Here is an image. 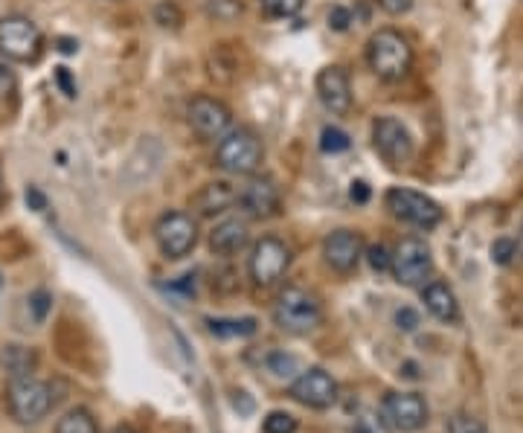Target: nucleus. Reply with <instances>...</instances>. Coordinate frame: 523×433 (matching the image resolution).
<instances>
[{"label":"nucleus","mask_w":523,"mask_h":433,"mask_svg":"<svg viewBox=\"0 0 523 433\" xmlns=\"http://www.w3.org/2000/svg\"><path fill=\"white\" fill-rule=\"evenodd\" d=\"M367 64L381 82H401L413 67V47L399 30L372 32L367 41Z\"/></svg>","instance_id":"obj_1"},{"label":"nucleus","mask_w":523,"mask_h":433,"mask_svg":"<svg viewBox=\"0 0 523 433\" xmlns=\"http://www.w3.org/2000/svg\"><path fill=\"white\" fill-rule=\"evenodd\" d=\"M274 323L285 335H308L323 323V309L314 294L300 285L282 288L274 303Z\"/></svg>","instance_id":"obj_2"},{"label":"nucleus","mask_w":523,"mask_h":433,"mask_svg":"<svg viewBox=\"0 0 523 433\" xmlns=\"http://www.w3.org/2000/svg\"><path fill=\"white\" fill-rule=\"evenodd\" d=\"M265 160V146L256 131L230 128L216 146V166L227 175H256Z\"/></svg>","instance_id":"obj_3"},{"label":"nucleus","mask_w":523,"mask_h":433,"mask_svg":"<svg viewBox=\"0 0 523 433\" xmlns=\"http://www.w3.org/2000/svg\"><path fill=\"white\" fill-rule=\"evenodd\" d=\"M6 404H9V413L21 425H35V422H41L50 413L53 390H50V384L35 381L30 375H18L6 387Z\"/></svg>","instance_id":"obj_4"},{"label":"nucleus","mask_w":523,"mask_h":433,"mask_svg":"<svg viewBox=\"0 0 523 433\" xmlns=\"http://www.w3.org/2000/svg\"><path fill=\"white\" fill-rule=\"evenodd\" d=\"M44 50V35L27 15L0 18V56L6 62H38Z\"/></svg>","instance_id":"obj_5"},{"label":"nucleus","mask_w":523,"mask_h":433,"mask_svg":"<svg viewBox=\"0 0 523 433\" xmlns=\"http://www.w3.org/2000/svg\"><path fill=\"white\" fill-rule=\"evenodd\" d=\"M384 201H387V210L399 218V221H407V224H413V227H419V230H433V227H439V224H442V216H445L442 207L433 201L431 195L416 192V189H404V186L387 189Z\"/></svg>","instance_id":"obj_6"},{"label":"nucleus","mask_w":523,"mask_h":433,"mask_svg":"<svg viewBox=\"0 0 523 433\" xmlns=\"http://www.w3.org/2000/svg\"><path fill=\"white\" fill-rule=\"evenodd\" d=\"M154 242L166 259H184L198 245V221L189 213L169 210L154 224Z\"/></svg>","instance_id":"obj_7"},{"label":"nucleus","mask_w":523,"mask_h":433,"mask_svg":"<svg viewBox=\"0 0 523 433\" xmlns=\"http://www.w3.org/2000/svg\"><path fill=\"white\" fill-rule=\"evenodd\" d=\"M401 285L407 288H422L433 274V250L425 239H401L399 248L393 253V268H390Z\"/></svg>","instance_id":"obj_8"},{"label":"nucleus","mask_w":523,"mask_h":433,"mask_svg":"<svg viewBox=\"0 0 523 433\" xmlns=\"http://www.w3.org/2000/svg\"><path fill=\"white\" fill-rule=\"evenodd\" d=\"M291 265V250L288 245L277 239V236H265L253 245V253H250V279L259 285V288H268L279 279L285 277Z\"/></svg>","instance_id":"obj_9"},{"label":"nucleus","mask_w":523,"mask_h":433,"mask_svg":"<svg viewBox=\"0 0 523 433\" xmlns=\"http://www.w3.org/2000/svg\"><path fill=\"white\" fill-rule=\"evenodd\" d=\"M186 117H189V125L192 131L201 137V140H221L230 128H233V111L216 99V96H195L186 108Z\"/></svg>","instance_id":"obj_10"},{"label":"nucleus","mask_w":523,"mask_h":433,"mask_svg":"<svg viewBox=\"0 0 523 433\" xmlns=\"http://www.w3.org/2000/svg\"><path fill=\"white\" fill-rule=\"evenodd\" d=\"M236 207H239L247 218H256V221L279 216V210H282V195H279L277 181L268 178V175H250L247 184L242 186L239 195H236Z\"/></svg>","instance_id":"obj_11"},{"label":"nucleus","mask_w":523,"mask_h":433,"mask_svg":"<svg viewBox=\"0 0 523 433\" xmlns=\"http://www.w3.org/2000/svg\"><path fill=\"white\" fill-rule=\"evenodd\" d=\"M372 146L390 166H401L413 157V137L396 117H378L372 123Z\"/></svg>","instance_id":"obj_12"},{"label":"nucleus","mask_w":523,"mask_h":433,"mask_svg":"<svg viewBox=\"0 0 523 433\" xmlns=\"http://www.w3.org/2000/svg\"><path fill=\"white\" fill-rule=\"evenodd\" d=\"M428 402L419 393H390L384 399V419L401 433H416L428 425Z\"/></svg>","instance_id":"obj_13"},{"label":"nucleus","mask_w":523,"mask_h":433,"mask_svg":"<svg viewBox=\"0 0 523 433\" xmlns=\"http://www.w3.org/2000/svg\"><path fill=\"white\" fill-rule=\"evenodd\" d=\"M314 88H317L320 105H323L329 114H335V117L349 114V108H352V85H349V73H346L340 64L323 67V70L317 73Z\"/></svg>","instance_id":"obj_14"},{"label":"nucleus","mask_w":523,"mask_h":433,"mask_svg":"<svg viewBox=\"0 0 523 433\" xmlns=\"http://www.w3.org/2000/svg\"><path fill=\"white\" fill-rule=\"evenodd\" d=\"M291 399L306 404V407H314V410H326L338 402V384L329 372L314 367L291 384Z\"/></svg>","instance_id":"obj_15"},{"label":"nucleus","mask_w":523,"mask_h":433,"mask_svg":"<svg viewBox=\"0 0 523 433\" xmlns=\"http://www.w3.org/2000/svg\"><path fill=\"white\" fill-rule=\"evenodd\" d=\"M361 256H364V239L355 230H335L323 242V259L338 274H352Z\"/></svg>","instance_id":"obj_16"},{"label":"nucleus","mask_w":523,"mask_h":433,"mask_svg":"<svg viewBox=\"0 0 523 433\" xmlns=\"http://www.w3.org/2000/svg\"><path fill=\"white\" fill-rule=\"evenodd\" d=\"M236 195H239V189L233 184L213 181V184H204L198 189V195L192 198V207L201 218H216L236 204Z\"/></svg>","instance_id":"obj_17"},{"label":"nucleus","mask_w":523,"mask_h":433,"mask_svg":"<svg viewBox=\"0 0 523 433\" xmlns=\"http://www.w3.org/2000/svg\"><path fill=\"white\" fill-rule=\"evenodd\" d=\"M422 303H425V309L431 311L436 320H442V323H460V303H457L454 291L445 282H439V279L425 282L422 285Z\"/></svg>","instance_id":"obj_18"},{"label":"nucleus","mask_w":523,"mask_h":433,"mask_svg":"<svg viewBox=\"0 0 523 433\" xmlns=\"http://www.w3.org/2000/svg\"><path fill=\"white\" fill-rule=\"evenodd\" d=\"M247 239H250V230H247L245 218H224L210 233V248L218 256H233L245 248Z\"/></svg>","instance_id":"obj_19"},{"label":"nucleus","mask_w":523,"mask_h":433,"mask_svg":"<svg viewBox=\"0 0 523 433\" xmlns=\"http://www.w3.org/2000/svg\"><path fill=\"white\" fill-rule=\"evenodd\" d=\"M18 102H21L18 76L6 64H0V123H9L18 114Z\"/></svg>","instance_id":"obj_20"},{"label":"nucleus","mask_w":523,"mask_h":433,"mask_svg":"<svg viewBox=\"0 0 523 433\" xmlns=\"http://www.w3.org/2000/svg\"><path fill=\"white\" fill-rule=\"evenodd\" d=\"M210 332L216 338H250L256 335V320L253 317H242V320H207Z\"/></svg>","instance_id":"obj_21"},{"label":"nucleus","mask_w":523,"mask_h":433,"mask_svg":"<svg viewBox=\"0 0 523 433\" xmlns=\"http://www.w3.org/2000/svg\"><path fill=\"white\" fill-rule=\"evenodd\" d=\"M56 433H99V428H96V422H93V416L88 410L76 407V410L64 413L62 419H59Z\"/></svg>","instance_id":"obj_22"},{"label":"nucleus","mask_w":523,"mask_h":433,"mask_svg":"<svg viewBox=\"0 0 523 433\" xmlns=\"http://www.w3.org/2000/svg\"><path fill=\"white\" fill-rule=\"evenodd\" d=\"M352 146V140H349V134L338 128V125H326L323 128V134H320V149L326 152V155H340V152H346Z\"/></svg>","instance_id":"obj_23"},{"label":"nucleus","mask_w":523,"mask_h":433,"mask_svg":"<svg viewBox=\"0 0 523 433\" xmlns=\"http://www.w3.org/2000/svg\"><path fill=\"white\" fill-rule=\"evenodd\" d=\"M154 21L163 27V30H178L181 24H184V15H181V9L172 3V0H160L157 6H154Z\"/></svg>","instance_id":"obj_24"},{"label":"nucleus","mask_w":523,"mask_h":433,"mask_svg":"<svg viewBox=\"0 0 523 433\" xmlns=\"http://www.w3.org/2000/svg\"><path fill=\"white\" fill-rule=\"evenodd\" d=\"M207 15L216 21H236L242 15V0H207Z\"/></svg>","instance_id":"obj_25"},{"label":"nucleus","mask_w":523,"mask_h":433,"mask_svg":"<svg viewBox=\"0 0 523 433\" xmlns=\"http://www.w3.org/2000/svg\"><path fill=\"white\" fill-rule=\"evenodd\" d=\"M262 431L265 433H297V419H294L291 413L274 410V413H268V416H265Z\"/></svg>","instance_id":"obj_26"},{"label":"nucleus","mask_w":523,"mask_h":433,"mask_svg":"<svg viewBox=\"0 0 523 433\" xmlns=\"http://www.w3.org/2000/svg\"><path fill=\"white\" fill-rule=\"evenodd\" d=\"M259 3L271 18H294L303 9L306 0H259Z\"/></svg>","instance_id":"obj_27"},{"label":"nucleus","mask_w":523,"mask_h":433,"mask_svg":"<svg viewBox=\"0 0 523 433\" xmlns=\"http://www.w3.org/2000/svg\"><path fill=\"white\" fill-rule=\"evenodd\" d=\"M355 433H393L390 431V422L384 419V413L378 416V413H361L358 416V422H355Z\"/></svg>","instance_id":"obj_28"},{"label":"nucleus","mask_w":523,"mask_h":433,"mask_svg":"<svg viewBox=\"0 0 523 433\" xmlns=\"http://www.w3.org/2000/svg\"><path fill=\"white\" fill-rule=\"evenodd\" d=\"M445 428H448V433H489L480 419H474L468 413H454Z\"/></svg>","instance_id":"obj_29"},{"label":"nucleus","mask_w":523,"mask_h":433,"mask_svg":"<svg viewBox=\"0 0 523 433\" xmlns=\"http://www.w3.org/2000/svg\"><path fill=\"white\" fill-rule=\"evenodd\" d=\"M50 309H53V297H50V291H44V288L32 291L30 311H32V317H35V323H44V320H47V314H50Z\"/></svg>","instance_id":"obj_30"},{"label":"nucleus","mask_w":523,"mask_h":433,"mask_svg":"<svg viewBox=\"0 0 523 433\" xmlns=\"http://www.w3.org/2000/svg\"><path fill=\"white\" fill-rule=\"evenodd\" d=\"M518 256V242L515 239H497L492 245V259L497 265H509Z\"/></svg>","instance_id":"obj_31"},{"label":"nucleus","mask_w":523,"mask_h":433,"mask_svg":"<svg viewBox=\"0 0 523 433\" xmlns=\"http://www.w3.org/2000/svg\"><path fill=\"white\" fill-rule=\"evenodd\" d=\"M367 259H370L372 271H378V274H384V271L393 268V256L387 253L384 245H372V248L367 250Z\"/></svg>","instance_id":"obj_32"},{"label":"nucleus","mask_w":523,"mask_h":433,"mask_svg":"<svg viewBox=\"0 0 523 433\" xmlns=\"http://www.w3.org/2000/svg\"><path fill=\"white\" fill-rule=\"evenodd\" d=\"M268 364H271V370L277 372V375H291V372L297 370V358L294 355H285V352H274L268 358Z\"/></svg>","instance_id":"obj_33"},{"label":"nucleus","mask_w":523,"mask_h":433,"mask_svg":"<svg viewBox=\"0 0 523 433\" xmlns=\"http://www.w3.org/2000/svg\"><path fill=\"white\" fill-rule=\"evenodd\" d=\"M349 24H352V12L346 9V6H332V12H329V27L338 32L349 30Z\"/></svg>","instance_id":"obj_34"},{"label":"nucleus","mask_w":523,"mask_h":433,"mask_svg":"<svg viewBox=\"0 0 523 433\" xmlns=\"http://www.w3.org/2000/svg\"><path fill=\"white\" fill-rule=\"evenodd\" d=\"M56 85L62 88L64 96H76V82H73V76H70V70L67 67H56Z\"/></svg>","instance_id":"obj_35"},{"label":"nucleus","mask_w":523,"mask_h":433,"mask_svg":"<svg viewBox=\"0 0 523 433\" xmlns=\"http://www.w3.org/2000/svg\"><path fill=\"white\" fill-rule=\"evenodd\" d=\"M396 323H399V329H404V332H413V329L419 326V311L413 309L396 311Z\"/></svg>","instance_id":"obj_36"},{"label":"nucleus","mask_w":523,"mask_h":433,"mask_svg":"<svg viewBox=\"0 0 523 433\" xmlns=\"http://www.w3.org/2000/svg\"><path fill=\"white\" fill-rule=\"evenodd\" d=\"M27 207L35 210V213H44V210H47V195H44L38 186H30V189H27Z\"/></svg>","instance_id":"obj_37"},{"label":"nucleus","mask_w":523,"mask_h":433,"mask_svg":"<svg viewBox=\"0 0 523 433\" xmlns=\"http://www.w3.org/2000/svg\"><path fill=\"white\" fill-rule=\"evenodd\" d=\"M378 3H381V9L390 12V15H404V12L413 9V0H378Z\"/></svg>","instance_id":"obj_38"},{"label":"nucleus","mask_w":523,"mask_h":433,"mask_svg":"<svg viewBox=\"0 0 523 433\" xmlns=\"http://www.w3.org/2000/svg\"><path fill=\"white\" fill-rule=\"evenodd\" d=\"M349 198H352L355 204H367V201H370V186L364 184V181H355L352 189H349Z\"/></svg>","instance_id":"obj_39"},{"label":"nucleus","mask_w":523,"mask_h":433,"mask_svg":"<svg viewBox=\"0 0 523 433\" xmlns=\"http://www.w3.org/2000/svg\"><path fill=\"white\" fill-rule=\"evenodd\" d=\"M233 404H236V410H242V413H253V402L247 399V393H233Z\"/></svg>","instance_id":"obj_40"},{"label":"nucleus","mask_w":523,"mask_h":433,"mask_svg":"<svg viewBox=\"0 0 523 433\" xmlns=\"http://www.w3.org/2000/svg\"><path fill=\"white\" fill-rule=\"evenodd\" d=\"M59 50H62V53H76V50H79V41H73V38H59Z\"/></svg>","instance_id":"obj_41"},{"label":"nucleus","mask_w":523,"mask_h":433,"mask_svg":"<svg viewBox=\"0 0 523 433\" xmlns=\"http://www.w3.org/2000/svg\"><path fill=\"white\" fill-rule=\"evenodd\" d=\"M518 250L523 253V224H521V233H518Z\"/></svg>","instance_id":"obj_42"},{"label":"nucleus","mask_w":523,"mask_h":433,"mask_svg":"<svg viewBox=\"0 0 523 433\" xmlns=\"http://www.w3.org/2000/svg\"><path fill=\"white\" fill-rule=\"evenodd\" d=\"M114 433H134V431H131V428H117Z\"/></svg>","instance_id":"obj_43"},{"label":"nucleus","mask_w":523,"mask_h":433,"mask_svg":"<svg viewBox=\"0 0 523 433\" xmlns=\"http://www.w3.org/2000/svg\"><path fill=\"white\" fill-rule=\"evenodd\" d=\"M0 204H3V184H0Z\"/></svg>","instance_id":"obj_44"}]
</instances>
